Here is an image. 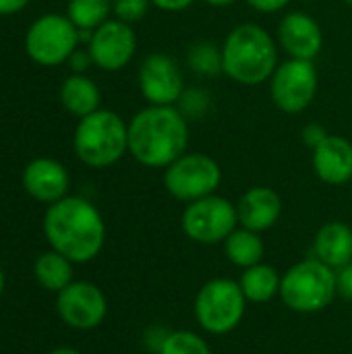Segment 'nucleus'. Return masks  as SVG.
Here are the masks:
<instances>
[{
	"mask_svg": "<svg viewBox=\"0 0 352 354\" xmlns=\"http://www.w3.org/2000/svg\"><path fill=\"white\" fill-rule=\"evenodd\" d=\"M315 257L330 266L332 270H340L352 263V228L344 222H328L315 234Z\"/></svg>",
	"mask_w": 352,
	"mask_h": 354,
	"instance_id": "nucleus-18",
	"label": "nucleus"
},
{
	"mask_svg": "<svg viewBox=\"0 0 352 354\" xmlns=\"http://www.w3.org/2000/svg\"><path fill=\"white\" fill-rule=\"evenodd\" d=\"M239 224L243 228H249L253 232L270 230L282 216V199L280 195L270 187H253L249 189L239 205Z\"/></svg>",
	"mask_w": 352,
	"mask_h": 354,
	"instance_id": "nucleus-17",
	"label": "nucleus"
},
{
	"mask_svg": "<svg viewBox=\"0 0 352 354\" xmlns=\"http://www.w3.org/2000/svg\"><path fill=\"white\" fill-rule=\"evenodd\" d=\"M247 297L239 282L228 278H216L201 286L195 297V319L207 334H230L245 317Z\"/></svg>",
	"mask_w": 352,
	"mask_h": 354,
	"instance_id": "nucleus-6",
	"label": "nucleus"
},
{
	"mask_svg": "<svg viewBox=\"0 0 352 354\" xmlns=\"http://www.w3.org/2000/svg\"><path fill=\"white\" fill-rule=\"evenodd\" d=\"M137 37L129 23L118 19L102 23L89 41V54L95 66L102 71H120L135 56Z\"/></svg>",
	"mask_w": 352,
	"mask_h": 354,
	"instance_id": "nucleus-13",
	"label": "nucleus"
},
{
	"mask_svg": "<svg viewBox=\"0 0 352 354\" xmlns=\"http://www.w3.org/2000/svg\"><path fill=\"white\" fill-rule=\"evenodd\" d=\"M50 354H81V353H77V351H73V348H56V351H52Z\"/></svg>",
	"mask_w": 352,
	"mask_h": 354,
	"instance_id": "nucleus-34",
	"label": "nucleus"
},
{
	"mask_svg": "<svg viewBox=\"0 0 352 354\" xmlns=\"http://www.w3.org/2000/svg\"><path fill=\"white\" fill-rule=\"evenodd\" d=\"M149 2L162 10H168V12H178V10H185L187 6L193 4V0H149Z\"/></svg>",
	"mask_w": 352,
	"mask_h": 354,
	"instance_id": "nucleus-31",
	"label": "nucleus"
},
{
	"mask_svg": "<svg viewBox=\"0 0 352 354\" xmlns=\"http://www.w3.org/2000/svg\"><path fill=\"white\" fill-rule=\"evenodd\" d=\"M203 2H207V4H212V6H230V4H234L237 0H203Z\"/></svg>",
	"mask_w": 352,
	"mask_h": 354,
	"instance_id": "nucleus-33",
	"label": "nucleus"
},
{
	"mask_svg": "<svg viewBox=\"0 0 352 354\" xmlns=\"http://www.w3.org/2000/svg\"><path fill=\"white\" fill-rule=\"evenodd\" d=\"M23 187L33 199L52 205L62 197H66L68 172L60 162L52 158H37L25 166Z\"/></svg>",
	"mask_w": 352,
	"mask_h": 354,
	"instance_id": "nucleus-15",
	"label": "nucleus"
},
{
	"mask_svg": "<svg viewBox=\"0 0 352 354\" xmlns=\"http://www.w3.org/2000/svg\"><path fill=\"white\" fill-rule=\"evenodd\" d=\"M35 278L46 290H54V292L64 290L73 280L71 259H66L54 249L41 253L35 261Z\"/></svg>",
	"mask_w": 352,
	"mask_h": 354,
	"instance_id": "nucleus-22",
	"label": "nucleus"
},
{
	"mask_svg": "<svg viewBox=\"0 0 352 354\" xmlns=\"http://www.w3.org/2000/svg\"><path fill=\"white\" fill-rule=\"evenodd\" d=\"M290 0H247V4L259 12H278L282 10Z\"/></svg>",
	"mask_w": 352,
	"mask_h": 354,
	"instance_id": "nucleus-28",
	"label": "nucleus"
},
{
	"mask_svg": "<svg viewBox=\"0 0 352 354\" xmlns=\"http://www.w3.org/2000/svg\"><path fill=\"white\" fill-rule=\"evenodd\" d=\"M270 93L274 104L286 114H299L309 108L317 93V68L313 60L288 58L278 64L270 77Z\"/></svg>",
	"mask_w": 352,
	"mask_h": 354,
	"instance_id": "nucleus-10",
	"label": "nucleus"
},
{
	"mask_svg": "<svg viewBox=\"0 0 352 354\" xmlns=\"http://www.w3.org/2000/svg\"><path fill=\"white\" fill-rule=\"evenodd\" d=\"M44 232L52 249L75 263L91 261L106 239L100 212L83 197H62L52 203L44 216Z\"/></svg>",
	"mask_w": 352,
	"mask_h": 354,
	"instance_id": "nucleus-1",
	"label": "nucleus"
},
{
	"mask_svg": "<svg viewBox=\"0 0 352 354\" xmlns=\"http://www.w3.org/2000/svg\"><path fill=\"white\" fill-rule=\"evenodd\" d=\"M303 137H305V143L313 149V147H317V145L328 137V133H326L322 127H317V124H309V127L305 129Z\"/></svg>",
	"mask_w": 352,
	"mask_h": 354,
	"instance_id": "nucleus-30",
	"label": "nucleus"
},
{
	"mask_svg": "<svg viewBox=\"0 0 352 354\" xmlns=\"http://www.w3.org/2000/svg\"><path fill=\"white\" fill-rule=\"evenodd\" d=\"M158 354H212V351L199 334L189 330H176L168 332Z\"/></svg>",
	"mask_w": 352,
	"mask_h": 354,
	"instance_id": "nucleus-24",
	"label": "nucleus"
},
{
	"mask_svg": "<svg viewBox=\"0 0 352 354\" xmlns=\"http://www.w3.org/2000/svg\"><path fill=\"white\" fill-rule=\"evenodd\" d=\"M239 214L237 207L220 195H207L189 203L183 212V232L199 245H216L237 230Z\"/></svg>",
	"mask_w": 352,
	"mask_h": 354,
	"instance_id": "nucleus-8",
	"label": "nucleus"
},
{
	"mask_svg": "<svg viewBox=\"0 0 352 354\" xmlns=\"http://www.w3.org/2000/svg\"><path fill=\"white\" fill-rule=\"evenodd\" d=\"M68 62H71V68L75 71V73H83L93 60H91V54L89 52H81V50H75L73 54H71V58H68Z\"/></svg>",
	"mask_w": 352,
	"mask_h": 354,
	"instance_id": "nucleus-29",
	"label": "nucleus"
},
{
	"mask_svg": "<svg viewBox=\"0 0 352 354\" xmlns=\"http://www.w3.org/2000/svg\"><path fill=\"white\" fill-rule=\"evenodd\" d=\"M56 307L62 322L75 330L98 328L108 311L104 292L91 282H71L58 292Z\"/></svg>",
	"mask_w": 352,
	"mask_h": 354,
	"instance_id": "nucleus-12",
	"label": "nucleus"
},
{
	"mask_svg": "<svg viewBox=\"0 0 352 354\" xmlns=\"http://www.w3.org/2000/svg\"><path fill=\"white\" fill-rule=\"evenodd\" d=\"M220 183L222 170L218 162L205 153H185L164 172L166 191L183 203H193L214 195Z\"/></svg>",
	"mask_w": 352,
	"mask_h": 354,
	"instance_id": "nucleus-7",
	"label": "nucleus"
},
{
	"mask_svg": "<svg viewBox=\"0 0 352 354\" xmlns=\"http://www.w3.org/2000/svg\"><path fill=\"white\" fill-rule=\"evenodd\" d=\"M114 0H71L66 17L77 29H98L108 21Z\"/></svg>",
	"mask_w": 352,
	"mask_h": 354,
	"instance_id": "nucleus-23",
	"label": "nucleus"
},
{
	"mask_svg": "<svg viewBox=\"0 0 352 354\" xmlns=\"http://www.w3.org/2000/svg\"><path fill=\"white\" fill-rule=\"evenodd\" d=\"M336 290L342 299L352 301V263L336 272Z\"/></svg>",
	"mask_w": 352,
	"mask_h": 354,
	"instance_id": "nucleus-27",
	"label": "nucleus"
},
{
	"mask_svg": "<svg viewBox=\"0 0 352 354\" xmlns=\"http://www.w3.org/2000/svg\"><path fill=\"white\" fill-rule=\"evenodd\" d=\"M241 288L251 303H268L276 295H280V284L282 276L278 274L276 268L257 263L253 268H247L241 276Z\"/></svg>",
	"mask_w": 352,
	"mask_h": 354,
	"instance_id": "nucleus-21",
	"label": "nucleus"
},
{
	"mask_svg": "<svg viewBox=\"0 0 352 354\" xmlns=\"http://www.w3.org/2000/svg\"><path fill=\"white\" fill-rule=\"evenodd\" d=\"M346 2H349V4H352V0H346Z\"/></svg>",
	"mask_w": 352,
	"mask_h": 354,
	"instance_id": "nucleus-36",
	"label": "nucleus"
},
{
	"mask_svg": "<svg viewBox=\"0 0 352 354\" xmlns=\"http://www.w3.org/2000/svg\"><path fill=\"white\" fill-rule=\"evenodd\" d=\"M29 0H0V15H12L27 6Z\"/></svg>",
	"mask_w": 352,
	"mask_h": 354,
	"instance_id": "nucleus-32",
	"label": "nucleus"
},
{
	"mask_svg": "<svg viewBox=\"0 0 352 354\" xmlns=\"http://www.w3.org/2000/svg\"><path fill=\"white\" fill-rule=\"evenodd\" d=\"M278 41L290 58L313 60L322 52L324 33L307 12H288L278 25Z\"/></svg>",
	"mask_w": 352,
	"mask_h": 354,
	"instance_id": "nucleus-14",
	"label": "nucleus"
},
{
	"mask_svg": "<svg viewBox=\"0 0 352 354\" xmlns=\"http://www.w3.org/2000/svg\"><path fill=\"white\" fill-rule=\"evenodd\" d=\"M189 64L199 75H216L222 71V52L212 44H195L189 52Z\"/></svg>",
	"mask_w": 352,
	"mask_h": 354,
	"instance_id": "nucleus-25",
	"label": "nucleus"
},
{
	"mask_svg": "<svg viewBox=\"0 0 352 354\" xmlns=\"http://www.w3.org/2000/svg\"><path fill=\"white\" fill-rule=\"evenodd\" d=\"M220 52L222 71L241 85H259L268 81L278 66L276 41L255 23L234 27Z\"/></svg>",
	"mask_w": 352,
	"mask_h": 354,
	"instance_id": "nucleus-3",
	"label": "nucleus"
},
{
	"mask_svg": "<svg viewBox=\"0 0 352 354\" xmlns=\"http://www.w3.org/2000/svg\"><path fill=\"white\" fill-rule=\"evenodd\" d=\"M139 87L149 106H174L185 95L183 71L168 54H149L139 68Z\"/></svg>",
	"mask_w": 352,
	"mask_h": 354,
	"instance_id": "nucleus-11",
	"label": "nucleus"
},
{
	"mask_svg": "<svg viewBox=\"0 0 352 354\" xmlns=\"http://www.w3.org/2000/svg\"><path fill=\"white\" fill-rule=\"evenodd\" d=\"M2 290H4V274L0 270V295H2Z\"/></svg>",
	"mask_w": 352,
	"mask_h": 354,
	"instance_id": "nucleus-35",
	"label": "nucleus"
},
{
	"mask_svg": "<svg viewBox=\"0 0 352 354\" xmlns=\"http://www.w3.org/2000/svg\"><path fill=\"white\" fill-rule=\"evenodd\" d=\"M336 290V274L330 266L313 259H303L286 270L280 284V299L290 311L317 313L330 307Z\"/></svg>",
	"mask_w": 352,
	"mask_h": 354,
	"instance_id": "nucleus-5",
	"label": "nucleus"
},
{
	"mask_svg": "<svg viewBox=\"0 0 352 354\" xmlns=\"http://www.w3.org/2000/svg\"><path fill=\"white\" fill-rule=\"evenodd\" d=\"M189 124L174 106H147L129 122V151L147 168H168L185 156Z\"/></svg>",
	"mask_w": 352,
	"mask_h": 354,
	"instance_id": "nucleus-2",
	"label": "nucleus"
},
{
	"mask_svg": "<svg viewBox=\"0 0 352 354\" xmlns=\"http://www.w3.org/2000/svg\"><path fill=\"white\" fill-rule=\"evenodd\" d=\"M79 41V31L68 17L44 15L25 35V50L29 58L41 66H56L71 58Z\"/></svg>",
	"mask_w": 352,
	"mask_h": 354,
	"instance_id": "nucleus-9",
	"label": "nucleus"
},
{
	"mask_svg": "<svg viewBox=\"0 0 352 354\" xmlns=\"http://www.w3.org/2000/svg\"><path fill=\"white\" fill-rule=\"evenodd\" d=\"M224 253L230 263L247 270V268L261 263V259L266 255V245H263L259 232H253L249 228H237L224 241Z\"/></svg>",
	"mask_w": 352,
	"mask_h": 354,
	"instance_id": "nucleus-20",
	"label": "nucleus"
},
{
	"mask_svg": "<svg viewBox=\"0 0 352 354\" xmlns=\"http://www.w3.org/2000/svg\"><path fill=\"white\" fill-rule=\"evenodd\" d=\"M100 100H102V95H100L98 85L91 79H87L85 75L75 73V75L66 77L64 83L60 85L62 106L79 118L89 116L91 112L100 110Z\"/></svg>",
	"mask_w": 352,
	"mask_h": 354,
	"instance_id": "nucleus-19",
	"label": "nucleus"
},
{
	"mask_svg": "<svg viewBox=\"0 0 352 354\" xmlns=\"http://www.w3.org/2000/svg\"><path fill=\"white\" fill-rule=\"evenodd\" d=\"M149 4H151L149 0H114L112 10H114L118 21L131 25V23H137L145 17Z\"/></svg>",
	"mask_w": 352,
	"mask_h": 354,
	"instance_id": "nucleus-26",
	"label": "nucleus"
},
{
	"mask_svg": "<svg viewBox=\"0 0 352 354\" xmlns=\"http://www.w3.org/2000/svg\"><path fill=\"white\" fill-rule=\"evenodd\" d=\"M313 170L326 185H346L352 180V143L340 135H328L313 147Z\"/></svg>",
	"mask_w": 352,
	"mask_h": 354,
	"instance_id": "nucleus-16",
	"label": "nucleus"
},
{
	"mask_svg": "<svg viewBox=\"0 0 352 354\" xmlns=\"http://www.w3.org/2000/svg\"><path fill=\"white\" fill-rule=\"evenodd\" d=\"M75 153L89 168H108L129 151V127L112 110L83 116L75 129Z\"/></svg>",
	"mask_w": 352,
	"mask_h": 354,
	"instance_id": "nucleus-4",
	"label": "nucleus"
},
{
	"mask_svg": "<svg viewBox=\"0 0 352 354\" xmlns=\"http://www.w3.org/2000/svg\"><path fill=\"white\" fill-rule=\"evenodd\" d=\"M303 2H311V0H303Z\"/></svg>",
	"mask_w": 352,
	"mask_h": 354,
	"instance_id": "nucleus-37",
	"label": "nucleus"
}]
</instances>
